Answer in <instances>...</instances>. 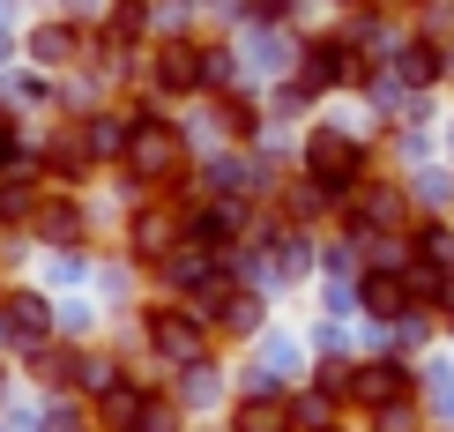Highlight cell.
Instances as JSON below:
<instances>
[{
    "label": "cell",
    "instance_id": "obj_1",
    "mask_svg": "<svg viewBox=\"0 0 454 432\" xmlns=\"http://www.w3.org/2000/svg\"><path fill=\"white\" fill-rule=\"evenodd\" d=\"M372 164H380V149H372V135H350V127H306V142H298V179L328 186L335 201H350L357 186L372 179Z\"/></svg>",
    "mask_w": 454,
    "mask_h": 432
},
{
    "label": "cell",
    "instance_id": "obj_2",
    "mask_svg": "<svg viewBox=\"0 0 454 432\" xmlns=\"http://www.w3.org/2000/svg\"><path fill=\"white\" fill-rule=\"evenodd\" d=\"M120 172L142 186V194H179L186 186V135L164 112H135V127H127V149H120Z\"/></svg>",
    "mask_w": 454,
    "mask_h": 432
},
{
    "label": "cell",
    "instance_id": "obj_3",
    "mask_svg": "<svg viewBox=\"0 0 454 432\" xmlns=\"http://www.w3.org/2000/svg\"><path fill=\"white\" fill-rule=\"evenodd\" d=\"M142 343L164 373H186V365H209L216 358V328L201 321L186 298H149L142 306Z\"/></svg>",
    "mask_w": 454,
    "mask_h": 432
},
{
    "label": "cell",
    "instance_id": "obj_4",
    "mask_svg": "<svg viewBox=\"0 0 454 432\" xmlns=\"http://www.w3.org/2000/svg\"><path fill=\"white\" fill-rule=\"evenodd\" d=\"M186 306L216 328V343H254V335L269 328V298H261V284H239L231 269H223L201 298H186Z\"/></svg>",
    "mask_w": 454,
    "mask_h": 432
},
{
    "label": "cell",
    "instance_id": "obj_5",
    "mask_svg": "<svg viewBox=\"0 0 454 432\" xmlns=\"http://www.w3.org/2000/svg\"><path fill=\"white\" fill-rule=\"evenodd\" d=\"M52 335H60V306H52L45 291H30V284L0 291V343H8L15 358H37Z\"/></svg>",
    "mask_w": 454,
    "mask_h": 432
},
{
    "label": "cell",
    "instance_id": "obj_6",
    "mask_svg": "<svg viewBox=\"0 0 454 432\" xmlns=\"http://www.w3.org/2000/svg\"><path fill=\"white\" fill-rule=\"evenodd\" d=\"M30 239H37L45 254L90 247V209H82V194H74V186H45V201H37V216H30Z\"/></svg>",
    "mask_w": 454,
    "mask_h": 432
},
{
    "label": "cell",
    "instance_id": "obj_7",
    "mask_svg": "<svg viewBox=\"0 0 454 432\" xmlns=\"http://www.w3.org/2000/svg\"><path fill=\"white\" fill-rule=\"evenodd\" d=\"M149 82H157V98H209V45H172L164 37L157 52H149Z\"/></svg>",
    "mask_w": 454,
    "mask_h": 432
},
{
    "label": "cell",
    "instance_id": "obj_8",
    "mask_svg": "<svg viewBox=\"0 0 454 432\" xmlns=\"http://www.w3.org/2000/svg\"><path fill=\"white\" fill-rule=\"evenodd\" d=\"M418 388L425 381L403 358H357L350 365V410H365V418H372V410H387V403H410Z\"/></svg>",
    "mask_w": 454,
    "mask_h": 432
},
{
    "label": "cell",
    "instance_id": "obj_9",
    "mask_svg": "<svg viewBox=\"0 0 454 432\" xmlns=\"http://www.w3.org/2000/svg\"><path fill=\"white\" fill-rule=\"evenodd\" d=\"M223 432H306L298 425V396L291 388H246L223 410Z\"/></svg>",
    "mask_w": 454,
    "mask_h": 432
},
{
    "label": "cell",
    "instance_id": "obj_10",
    "mask_svg": "<svg viewBox=\"0 0 454 432\" xmlns=\"http://www.w3.org/2000/svg\"><path fill=\"white\" fill-rule=\"evenodd\" d=\"M357 313L380 321V328H403L410 313H425V306H418V291H410L403 269H357Z\"/></svg>",
    "mask_w": 454,
    "mask_h": 432
},
{
    "label": "cell",
    "instance_id": "obj_11",
    "mask_svg": "<svg viewBox=\"0 0 454 432\" xmlns=\"http://www.w3.org/2000/svg\"><path fill=\"white\" fill-rule=\"evenodd\" d=\"M387 75L410 90V98H425V90L447 82V45H440V37H403V45L387 52Z\"/></svg>",
    "mask_w": 454,
    "mask_h": 432
},
{
    "label": "cell",
    "instance_id": "obj_12",
    "mask_svg": "<svg viewBox=\"0 0 454 432\" xmlns=\"http://www.w3.org/2000/svg\"><path fill=\"white\" fill-rule=\"evenodd\" d=\"M82 52H90V37H82V23H67V15H52V23L30 30V60H37V75L82 67Z\"/></svg>",
    "mask_w": 454,
    "mask_h": 432
},
{
    "label": "cell",
    "instance_id": "obj_13",
    "mask_svg": "<svg viewBox=\"0 0 454 432\" xmlns=\"http://www.w3.org/2000/svg\"><path fill=\"white\" fill-rule=\"evenodd\" d=\"M0 358H8V343H0ZM0 381H8V373H0Z\"/></svg>",
    "mask_w": 454,
    "mask_h": 432
},
{
    "label": "cell",
    "instance_id": "obj_14",
    "mask_svg": "<svg viewBox=\"0 0 454 432\" xmlns=\"http://www.w3.org/2000/svg\"><path fill=\"white\" fill-rule=\"evenodd\" d=\"M387 8H410V0H387Z\"/></svg>",
    "mask_w": 454,
    "mask_h": 432
}]
</instances>
